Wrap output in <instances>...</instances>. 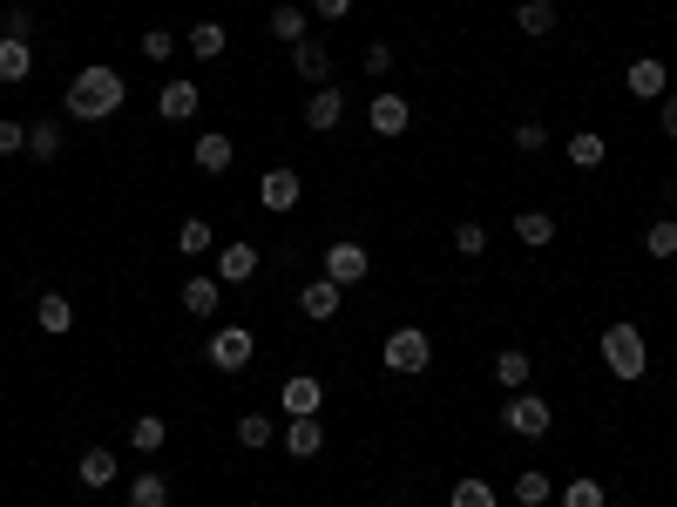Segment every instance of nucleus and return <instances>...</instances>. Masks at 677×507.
<instances>
[{"mask_svg":"<svg viewBox=\"0 0 677 507\" xmlns=\"http://www.w3.org/2000/svg\"><path fill=\"white\" fill-rule=\"evenodd\" d=\"M366 122H373V136L400 142V136L413 129V102H406V96H393V89H380V96L366 102Z\"/></svg>","mask_w":677,"mask_h":507,"instance_id":"obj_8","label":"nucleus"},{"mask_svg":"<svg viewBox=\"0 0 677 507\" xmlns=\"http://www.w3.org/2000/svg\"><path fill=\"white\" fill-rule=\"evenodd\" d=\"M35 325L61 338V331L75 325V305H68V291H41V298H35Z\"/></svg>","mask_w":677,"mask_h":507,"instance_id":"obj_25","label":"nucleus"},{"mask_svg":"<svg viewBox=\"0 0 677 507\" xmlns=\"http://www.w3.org/2000/svg\"><path fill=\"white\" fill-rule=\"evenodd\" d=\"M272 440H278V419H272V412H244V419H237V447H244V454H258V447H272Z\"/></svg>","mask_w":677,"mask_h":507,"instance_id":"obj_29","label":"nucleus"},{"mask_svg":"<svg viewBox=\"0 0 677 507\" xmlns=\"http://www.w3.org/2000/svg\"><path fill=\"white\" fill-rule=\"evenodd\" d=\"M177 250H184V258H210V250H217L210 223H204V217H184V223H177Z\"/></svg>","mask_w":677,"mask_h":507,"instance_id":"obj_33","label":"nucleus"},{"mask_svg":"<svg viewBox=\"0 0 677 507\" xmlns=\"http://www.w3.org/2000/svg\"><path fill=\"white\" fill-rule=\"evenodd\" d=\"M312 14H318V21H346L353 0H312Z\"/></svg>","mask_w":677,"mask_h":507,"instance_id":"obj_43","label":"nucleus"},{"mask_svg":"<svg viewBox=\"0 0 677 507\" xmlns=\"http://www.w3.org/2000/svg\"><path fill=\"white\" fill-rule=\"evenodd\" d=\"M454 250H461V258H481V250H488V223H454Z\"/></svg>","mask_w":677,"mask_h":507,"instance_id":"obj_38","label":"nucleus"},{"mask_svg":"<svg viewBox=\"0 0 677 507\" xmlns=\"http://www.w3.org/2000/svg\"><path fill=\"white\" fill-rule=\"evenodd\" d=\"M562 156H569L576 169H604V162H610V142H604L597 129H576V136L562 142Z\"/></svg>","mask_w":677,"mask_h":507,"instance_id":"obj_23","label":"nucleus"},{"mask_svg":"<svg viewBox=\"0 0 677 507\" xmlns=\"http://www.w3.org/2000/svg\"><path fill=\"white\" fill-rule=\"evenodd\" d=\"M624 89H630L637 102H657V96H670V74H664L657 54H637V61L624 68Z\"/></svg>","mask_w":677,"mask_h":507,"instance_id":"obj_10","label":"nucleus"},{"mask_svg":"<svg viewBox=\"0 0 677 507\" xmlns=\"http://www.w3.org/2000/svg\"><path fill=\"white\" fill-rule=\"evenodd\" d=\"M516 237H522L529 250H542V243H556V217H549V210H522V217H516Z\"/></svg>","mask_w":677,"mask_h":507,"instance_id":"obj_34","label":"nucleus"},{"mask_svg":"<svg viewBox=\"0 0 677 507\" xmlns=\"http://www.w3.org/2000/svg\"><path fill=\"white\" fill-rule=\"evenodd\" d=\"M298 311H305L312 325H332V318H338V285H332V278L298 285Z\"/></svg>","mask_w":677,"mask_h":507,"instance_id":"obj_18","label":"nucleus"},{"mask_svg":"<svg viewBox=\"0 0 677 507\" xmlns=\"http://www.w3.org/2000/svg\"><path fill=\"white\" fill-rule=\"evenodd\" d=\"M204 109V89H197V81H163V89H156V116L163 122H190Z\"/></svg>","mask_w":677,"mask_h":507,"instance_id":"obj_11","label":"nucleus"},{"mask_svg":"<svg viewBox=\"0 0 677 507\" xmlns=\"http://www.w3.org/2000/svg\"><path fill=\"white\" fill-rule=\"evenodd\" d=\"M529 379H536V359H529L522 346H501V352H494V386H501V392H529Z\"/></svg>","mask_w":677,"mask_h":507,"instance_id":"obj_15","label":"nucleus"},{"mask_svg":"<svg viewBox=\"0 0 677 507\" xmlns=\"http://www.w3.org/2000/svg\"><path fill=\"white\" fill-rule=\"evenodd\" d=\"M501 427L516 434V440H542V434L556 427V406H549L542 392H508V406H501Z\"/></svg>","mask_w":677,"mask_h":507,"instance_id":"obj_5","label":"nucleus"},{"mask_svg":"<svg viewBox=\"0 0 677 507\" xmlns=\"http://www.w3.org/2000/svg\"><path fill=\"white\" fill-rule=\"evenodd\" d=\"M184 48H190L197 61H224V48H230V28H224V21H197V28L184 34Z\"/></svg>","mask_w":677,"mask_h":507,"instance_id":"obj_24","label":"nucleus"},{"mask_svg":"<svg viewBox=\"0 0 677 507\" xmlns=\"http://www.w3.org/2000/svg\"><path fill=\"white\" fill-rule=\"evenodd\" d=\"M644 250H650V258H677V223H670V217H657V223L644 230Z\"/></svg>","mask_w":677,"mask_h":507,"instance_id":"obj_36","label":"nucleus"},{"mask_svg":"<svg viewBox=\"0 0 677 507\" xmlns=\"http://www.w3.org/2000/svg\"><path fill=\"white\" fill-rule=\"evenodd\" d=\"M366 271H373V250H366V243H353V237L325 243V271H318V278H332L338 291H346V285H360Z\"/></svg>","mask_w":677,"mask_h":507,"instance_id":"obj_7","label":"nucleus"},{"mask_svg":"<svg viewBox=\"0 0 677 507\" xmlns=\"http://www.w3.org/2000/svg\"><path fill=\"white\" fill-rule=\"evenodd\" d=\"M177 305H184L190 318H217V305H224V285H217V278H184Z\"/></svg>","mask_w":677,"mask_h":507,"instance_id":"obj_22","label":"nucleus"},{"mask_svg":"<svg viewBox=\"0 0 677 507\" xmlns=\"http://www.w3.org/2000/svg\"><path fill=\"white\" fill-rule=\"evenodd\" d=\"M508 142H516L522 156H536V149H549V129L542 122H516V136H508Z\"/></svg>","mask_w":677,"mask_h":507,"instance_id":"obj_42","label":"nucleus"},{"mask_svg":"<svg viewBox=\"0 0 677 507\" xmlns=\"http://www.w3.org/2000/svg\"><path fill=\"white\" fill-rule=\"evenodd\" d=\"M292 68H298V81H312V89H325V74H332V48L305 34V41L292 48Z\"/></svg>","mask_w":677,"mask_h":507,"instance_id":"obj_20","label":"nucleus"},{"mask_svg":"<svg viewBox=\"0 0 677 507\" xmlns=\"http://www.w3.org/2000/svg\"><path fill=\"white\" fill-rule=\"evenodd\" d=\"M360 68L380 81V74H393V41H366V54H360Z\"/></svg>","mask_w":677,"mask_h":507,"instance_id":"obj_40","label":"nucleus"},{"mask_svg":"<svg viewBox=\"0 0 677 507\" xmlns=\"http://www.w3.org/2000/svg\"><path fill=\"white\" fill-rule=\"evenodd\" d=\"M190 156H197V169H204V177H224V169L237 162V149H230V136H224V129H204Z\"/></svg>","mask_w":677,"mask_h":507,"instance_id":"obj_19","label":"nucleus"},{"mask_svg":"<svg viewBox=\"0 0 677 507\" xmlns=\"http://www.w3.org/2000/svg\"><path fill=\"white\" fill-rule=\"evenodd\" d=\"M258 265H265V250L244 243V237H230V243L210 250V278L217 285H251V278H258Z\"/></svg>","mask_w":677,"mask_h":507,"instance_id":"obj_6","label":"nucleus"},{"mask_svg":"<svg viewBox=\"0 0 677 507\" xmlns=\"http://www.w3.org/2000/svg\"><path fill=\"white\" fill-rule=\"evenodd\" d=\"M657 122H664V136H677V96H657Z\"/></svg>","mask_w":677,"mask_h":507,"instance_id":"obj_44","label":"nucleus"},{"mask_svg":"<svg viewBox=\"0 0 677 507\" xmlns=\"http://www.w3.org/2000/svg\"><path fill=\"white\" fill-rule=\"evenodd\" d=\"M116 474H122V460H116V447H89L75 460V480L89 487V494H102V487H116Z\"/></svg>","mask_w":677,"mask_h":507,"instance_id":"obj_13","label":"nucleus"},{"mask_svg":"<svg viewBox=\"0 0 677 507\" xmlns=\"http://www.w3.org/2000/svg\"><path fill=\"white\" fill-rule=\"evenodd\" d=\"M318 406H325V386L312 372H292L285 379V419H318Z\"/></svg>","mask_w":677,"mask_h":507,"instance_id":"obj_16","label":"nucleus"},{"mask_svg":"<svg viewBox=\"0 0 677 507\" xmlns=\"http://www.w3.org/2000/svg\"><path fill=\"white\" fill-rule=\"evenodd\" d=\"M265 28H272V41H305L312 34V8H298V0H272V14H265Z\"/></svg>","mask_w":677,"mask_h":507,"instance_id":"obj_14","label":"nucleus"},{"mask_svg":"<svg viewBox=\"0 0 677 507\" xmlns=\"http://www.w3.org/2000/svg\"><path fill=\"white\" fill-rule=\"evenodd\" d=\"M204 359L217 366V372H251V359H258V331H251V325H217L210 331V346H204Z\"/></svg>","mask_w":677,"mask_h":507,"instance_id":"obj_4","label":"nucleus"},{"mask_svg":"<svg viewBox=\"0 0 677 507\" xmlns=\"http://www.w3.org/2000/svg\"><path fill=\"white\" fill-rule=\"evenodd\" d=\"M28 74H35V41L0 34V89H21Z\"/></svg>","mask_w":677,"mask_h":507,"instance_id":"obj_17","label":"nucleus"},{"mask_svg":"<svg viewBox=\"0 0 677 507\" xmlns=\"http://www.w3.org/2000/svg\"><path fill=\"white\" fill-rule=\"evenodd\" d=\"M562 507H610V494H604V480H589V474H576V480L562 487Z\"/></svg>","mask_w":677,"mask_h":507,"instance_id":"obj_35","label":"nucleus"},{"mask_svg":"<svg viewBox=\"0 0 677 507\" xmlns=\"http://www.w3.org/2000/svg\"><path fill=\"white\" fill-rule=\"evenodd\" d=\"M516 500H522V507H549V500H556V474H549V467H522V474H516Z\"/></svg>","mask_w":677,"mask_h":507,"instance_id":"obj_26","label":"nucleus"},{"mask_svg":"<svg viewBox=\"0 0 677 507\" xmlns=\"http://www.w3.org/2000/svg\"><path fill=\"white\" fill-rule=\"evenodd\" d=\"M380 359H386V372L420 379V372L434 366V338L420 331V325H393V331H386V346H380Z\"/></svg>","mask_w":677,"mask_h":507,"instance_id":"obj_3","label":"nucleus"},{"mask_svg":"<svg viewBox=\"0 0 677 507\" xmlns=\"http://www.w3.org/2000/svg\"><path fill=\"white\" fill-rule=\"evenodd\" d=\"M163 440H169V419H163V412H136V419H129V447H136V454H156Z\"/></svg>","mask_w":677,"mask_h":507,"instance_id":"obj_30","label":"nucleus"},{"mask_svg":"<svg viewBox=\"0 0 677 507\" xmlns=\"http://www.w3.org/2000/svg\"><path fill=\"white\" fill-rule=\"evenodd\" d=\"M298 197H305L298 169H265V177H258V203H265L272 217H292V210H298Z\"/></svg>","mask_w":677,"mask_h":507,"instance_id":"obj_9","label":"nucleus"},{"mask_svg":"<svg viewBox=\"0 0 677 507\" xmlns=\"http://www.w3.org/2000/svg\"><path fill=\"white\" fill-rule=\"evenodd\" d=\"M338 122H346V96H338L332 81H325V89L305 96V129H312V136H332Z\"/></svg>","mask_w":677,"mask_h":507,"instance_id":"obj_12","label":"nucleus"},{"mask_svg":"<svg viewBox=\"0 0 677 507\" xmlns=\"http://www.w3.org/2000/svg\"><path fill=\"white\" fill-rule=\"evenodd\" d=\"M556 0H522V8H516V28L529 34V41H542V34H556Z\"/></svg>","mask_w":677,"mask_h":507,"instance_id":"obj_27","label":"nucleus"},{"mask_svg":"<svg viewBox=\"0 0 677 507\" xmlns=\"http://www.w3.org/2000/svg\"><path fill=\"white\" fill-rule=\"evenodd\" d=\"M61 149H68V136H61V116H41V122H28V156H35V162H61Z\"/></svg>","mask_w":677,"mask_h":507,"instance_id":"obj_21","label":"nucleus"},{"mask_svg":"<svg viewBox=\"0 0 677 507\" xmlns=\"http://www.w3.org/2000/svg\"><path fill=\"white\" fill-rule=\"evenodd\" d=\"M597 352H604V366H610V379H624V386H637V379L650 372V346H644V331H637L630 318H617V325H604V338H597Z\"/></svg>","mask_w":677,"mask_h":507,"instance_id":"obj_2","label":"nucleus"},{"mask_svg":"<svg viewBox=\"0 0 677 507\" xmlns=\"http://www.w3.org/2000/svg\"><path fill=\"white\" fill-rule=\"evenodd\" d=\"M448 507H501V500H494V487H488L481 474H461V480L448 487Z\"/></svg>","mask_w":677,"mask_h":507,"instance_id":"obj_32","label":"nucleus"},{"mask_svg":"<svg viewBox=\"0 0 677 507\" xmlns=\"http://www.w3.org/2000/svg\"><path fill=\"white\" fill-rule=\"evenodd\" d=\"M129 507H177V494H169L163 474H136L129 480Z\"/></svg>","mask_w":677,"mask_h":507,"instance_id":"obj_31","label":"nucleus"},{"mask_svg":"<svg viewBox=\"0 0 677 507\" xmlns=\"http://www.w3.org/2000/svg\"><path fill=\"white\" fill-rule=\"evenodd\" d=\"M325 447V427H318V419H285V454L292 460H312Z\"/></svg>","mask_w":677,"mask_h":507,"instance_id":"obj_28","label":"nucleus"},{"mask_svg":"<svg viewBox=\"0 0 677 507\" xmlns=\"http://www.w3.org/2000/svg\"><path fill=\"white\" fill-rule=\"evenodd\" d=\"M122 96H129L122 68H109V61H89V68H75L68 96H61V116H68V122H109V116L122 109Z\"/></svg>","mask_w":677,"mask_h":507,"instance_id":"obj_1","label":"nucleus"},{"mask_svg":"<svg viewBox=\"0 0 677 507\" xmlns=\"http://www.w3.org/2000/svg\"><path fill=\"white\" fill-rule=\"evenodd\" d=\"M0 156H28V122L0 116Z\"/></svg>","mask_w":677,"mask_h":507,"instance_id":"obj_41","label":"nucleus"},{"mask_svg":"<svg viewBox=\"0 0 677 507\" xmlns=\"http://www.w3.org/2000/svg\"><path fill=\"white\" fill-rule=\"evenodd\" d=\"M136 48H143V61H156V68H163L169 54H177V34H169V28H149V34H143Z\"/></svg>","mask_w":677,"mask_h":507,"instance_id":"obj_37","label":"nucleus"},{"mask_svg":"<svg viewBox=\"0 0 677 507\" xmlns=\"http://www.w3.org/2000/svg\"><path fill=\"white\" fill-rule=\"evenodd\" d=\"M35 8H21V0H14V8H8V21H0V34H14V41H35Z\"/></svg>","mask_w":677,"mask_h":507,"instance_id":"obj_39","label":"nucleus"}]
</instances>
